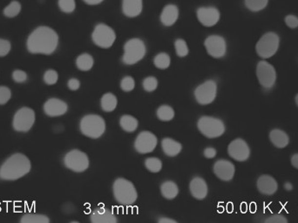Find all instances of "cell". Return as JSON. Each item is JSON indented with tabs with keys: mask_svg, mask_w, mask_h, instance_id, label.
<instances>
[{
	"mask_svg": "<svg viewBox=\"0 0 298 223\" xmlns=\"http://www.w3.org/2000/svg\"><path fill=\"white\" fill-rule=\"evenodd\" d=\"M161 146L165 154L169 157H175L178 155L182 148L180 142H176L175 140L170 138L163 139L161 142Z\"/></svg>",
	"mask_w": 298,
	"mask_h": 223,
	"instance_id": "obj_25",
	"label": "cell"
},
{
	"mask_svg": "<svg viewBox=\"0 0 298 223\" xmlns=\"http://www.w3.org/2000/svg\"><path fill=\"white\" fill-rule=\"evenodd\" d=\"M171 63V60L168 53H160L156 55L154 60V64L159 69H167L169 67Z\"/></svg>",
	"mask_w": 298,
	"mask_h": 223,
	"instance_id": "obj_33",
	"label": "cell"
},
{
	"mask_svg": "<svg viewBox=\"0 0 298 223\" xmlns=\"http://www.w3.org/2000/svg\"><path fill=\"white\" fill-rule=\"evenodd\" d=\"M44 81L48 85H55L59 80V74L55 70H47L44 74Z\"/></svg>",
	"mask_w": 298,
	"mask_h": 223,
	"instance_id": "obj_38",
	"label": "cell"
},
{
	"mask_svg": "<svg viewBox=\"0 0 298 223\" xmlns=\"http://www.w3.org/2000/svg\"><path fill=\"white\" fill-rule=\"evenodd\" d=\"M91 222L94 223H116L118 222L110 209L104 207L95 208L91 214Z\"/></svg>",
	"mask_w": 298,
	"mask_h": 223,
	"instance_id": "obj_20",
	"label": "cell"
},
{
	"mask_svg": "<svg viewBox=\"0 0 298 223\" xmlns=\"http://www.w3.org/2000/svg\"><path fill=\"white\" fill-rule=\"evenodd\" d=\"M21 12V4L18 1H13L4 8V15L7 18H14L18 16Z\"/></svg>",
	"mask_w": 298,
	"mask_h": 223,
	"instance_id": "obj_34",
	"label": "cell"
},
{
	"mask_svg": "<svg viewBox=\"0 0 298 223\" xmlns=\"http://www.w3.org/2000/svg\"><path fill=\"white\" fill-rule=\"evenodd\" d=\"M175 46H176V51L177 55L180 58L186 57L188 54V47L186 41L179 39L176 40L175 42Z\"/></svg>",
	"mask_w": 298,
	"mask_h": 223,
	"instance_id": "obj_36",
	"label": "cell"
},
{
	"mask_svg": "<svg viewBox=\"0 0 298 223\" xmlns=\"http://www.w3.org/2000/svg\"><path fill=\"white\" fill-rule=\"evenodd\" d=\"M67 104L57 98L49 99L44 105V112L50 117H58L64 115L67 112Z\"/></svg>",
	"mask_w": 298,
	"mask_h": 223,
	"instance_id": "obj_18",
	"label": "cell"
},
{
	"mask_svg": "<svg viewBox=\"0 0 298 223\" xmlns=\"http://www.w3.org/2000/svg\"><path fill=\"white\" fill-rule=\"evenodd\" d=\"M236 172L235 165L227 160H219L214 165V173L223 182H229L233 179Z\"/></svg>",
	"mask_w": 298,
	"mask_h": 223,
	"instance_id": "obj_16",
	"label": "cell"
},
{
	"mask_svg": "<svg viewBox=\"0 0 298 223\" xmlns=\"http://www.w3.org/2000/svg\"><path fill=\"white\" fill-rule=\"evenodd\" d=\"M92 39L95 45L101 48H109L115 43L116 34L110 26L105 24H99L94 28Z\"/></svg>",
	"mask_w": 298,
	"mask_h": 223,
	"instance_id": "obj_8",
	"label": "cell"
},
{
	"mask_svg": "<svg viewBox=\"0 0 298 223\" xmlns=\"http://www.w3.org/2000/svg\"><path fill=\"white\" fill-rule=\"evenodd\" d=\"M143 88L147 92H154L158 86V81L155 77H147L142 83Z\"/></svg>",
	"mask_w": 298,
	"mask_h": 223,
	"instance_id": "obj_39",
	"label": "cell"
},
{
	"mask_svg": "<svg viewBox=\"0 0 298 223\" xmlns=\"http://www.w3.org/2000/svg\"><path fill=\"white\" fill-rule=\"evenodd\" d=\"M31 170V162L25 154L11 155L0 166V179L3 181H17L27 175Z\"/></svg>",
	"mask_w": 298,
	"mask_h": 223,
	"instance_id": "obj_2",
	"label": "cell"
},
{
	"mask_svg": "<svg viewBox=\"0 0 298 223\" xmlns=\"http://www.w3.org/2000/svg\"><path fill=\"white\" fill-rule=\"evenodd\" d=\"M217 84L213 80H209L196 87L195 97L196 101L200 105H208L212 103L217 97Z\"/></svg>",
	"mask_w": 298,
	"mask_h": 223,
	"instance_id": "obj_12",
	"label": "cell"
},
{
	"mask_svg": "<svg viewBox=\"0 0 298 223\" xmlns=\"http://www.w3.org/2000/svg\"><path fill=\"white\" fill-rule=\"evenodd\" d=\"M257 187L261 194L264 195H273L278 189V182L268 175H262L258 178Z\"/></svg>",
	"mask_w": 298,
	"mask_h": 223,
	"instance_id": "obj_19",
	"label": "cell"
},
{
	"mask_svg": "<svg viewBox=\"0 0 298 223\" xmlns=\"http://www.w3.org/2000/svg\"><path fill=\"white\" fill-rule=\"evenodd\" d=\"M270 0H244L246 8L252 12L263 11L268 6Z\"/></svg>",
	"mask_w": 298,
	"mask_h": 223,
	"instance_id": "obj_30",
	"label": "cell"
},
{
	"mask_svg": "<svg viewBox=\"0 0 298 223\" xmlns=\"http://www.w3.org/2000/svg\"><path fill=\"white\" fill-rule=\"evenodd\" d=\"M228 153L235 161L246 162L250 156V148L244 140L236 139L229 144Z\"/></svg>",
	"mask_w": 298,
	"mask_h": 223,
	"instance_id": "obj_15",
	"label": "cell"
},
{
	"mask_svg": "<svg viewBox=\"0 0 298 223\" xmlns=\"http://www.w3.org/2000/svg\"><path fill=\"white\" fill-rule=\"evenodd\" d=\"M189 189L191 195L196 199L203 200L208 195V185L205 180L200 177L193 179L190 182Z\"/></svg>",
	"mask_w": 298,
	"mask_h": 223,
	"instance_id": "obj_21",
	"label": "cell"
},
{
	"mask_svg": "<svg viewBox=\"0 0 298 223\" xmlns=\"http://www.w3.org/2000/svg\"><path fill=\"white\" fill-rule=\"evenodd\" d=\"M146 52V45L141 40L132 39L124 45L123 63L128 65H135L145 57Z\"/></svg>",
	"mask_w": 298,
	"mask_h": 223,
	"instance_id": "obj_6",
	"label": "cell"
},
{
	"mask_svg": "<svg viewBox=\"0 0 298 223\" xmlns=\"http://www.w3.org/2000/svg\"><path fill=\"white\" fill-rule=\"evenodd\" d=\"M117 104H118L117 98L115 94H111V93L104 94L101 98V101H100L101 108L107 113L113 112L116 108Z\"/></svg>",
	"mask_w": 298,
	"mask_h": 223,
	"instance_id": "obj_27",
	"label": "cell"
},
{
	"mask_svg": "<svg viewBox=\"0 0 298 223\" xmlns=\"http://www.w3.org/2000/svg\"><path fill=\"white\" fill-rule=\"evenodd\" d=\"M257 77L263 88L270 89L277 81V72L273 65L263 60L259 61L257 65Z\"/></svg>",
	"mask_w": 298,
	"mask_h": 223,
	"instance_id": "obj_10",
	"label": "cell"
},
{
	"mask_svg": "<svg viewBox=\"0 0 298 223\" xmlns=\"http://www.w3.org/2000/svg\"><path fill=\"white\" fill-rule=\"evenodd\" d=\"M160 192H161V195H163V197H165L166 199H175L179 194V188L176 182L168 181L161 184Z\"/></svg>",
	"mask_w": 298,
	"mask_h": 223,
	"instance_id": "obj_26",
	"label": "cell"
},
{
	"mask_svg": "<svg viewBox=\"0 0 298 223\" xmlns=\"http://www.w3.org/2000/svg\"><path fill=\"white\" fill-rule=\"evenodd\" d=\"M86 4H91V5H95V4H100L103 0H84Z\"/></svg>",
	"mask_w": 298,
	"mask_h": 223,
	"instance_id": "obj_51",
	"label": "cell"
},
{
	"mask_svg": "<svg viewBox=\"0 0 298 223\" xmlns=\"http://www.w3.org/2000/svg\"><path fill=\"white\" fill-rule=\"evenodd\" d=\"M220 12L216 7H200L197 10V18L204 26L211 27L220 20Z\"/></svg>",
	"mask_w": 298,
	"mask_h": 223,
	"instance_id": "obj_17",
	"label": "cell"
},
{
	"mask_svg": "<svg viewBox=\"0 0 298 223\" xmlns=\"http://www.w3.org/2000/svg\"><path fill=\"white\" fill-rule=\"evenodd\" d=\"M59 7L63 12L71 13L76 7L75 0H59Z\"/></svg>",
	"mask_w": 298,
	"mask_h": 223,
	"instance_id": "obj_37",
	"label": "cell"
},
{
	"mask_svg": "<svg viewBox=\"0 0 298 223\" xmlns=\"http://www.w3.org/2000/svg\"><path fill=\"white\" fill-rule=\"evenodd\" d=\"M21 223H49L50 219L45 215L26 214L20 220Z\"/></svg>",
	"mask_w": 298,
	"mask_h": 223,
	"instance_id": "obj_32",
	"label": "cell"
},
{
	"mask_svg": "<svg viewBox=\"0 0 298 223\" xmlns=\"http://www.w3.org/2000/svg\"><path fill=\"white\" fill-rule=\"evenodd\" d=\"M179 18V9L175 4H168L160 14V21L166 26H171Z\"/></svg>",
	"mask_w": 298,
	"mask_h": 223,
	"instance_id": "obj_22",
	"label": "cell"
},
{
	"mask_svg": "<svg viewBox=\"0 0 298 223\" xmlns=\"http://www.w3.org/2000/svg\"><path fill=\"white\" fill-rule=\"evenodd\" d=\"M120 87L124 92H131L135 87V81L134 78L130 76L123 78L120 82Z\"/></svg>",
	"mask_w": 298,
	"mask_h": 223,
	"instance_id": "obj_40",
	"label": "cell"
},
{
	"mask_svg": "<svg viewBox=\"0 0 298 223\" xmlns=\"http://www.w3.org/2000/svg\"><path fill=\"white\" fill-rule=\"evenodd\" d=\"M265 223H287L288 220L281 215H274L265 220Z\"/></svg>",
	"mask_w": 298,
	"mask_h": 223,
	"instance_id": "obj_45",
	"label": "cell"
},
{
	"mask_svg": "<svg viewBox=\"0 0 298 223\" xmlns=\"http://www.w3.org/2000/svg\"><path fill=\"white\" fill-rule=\"evenodd\" d=\"M280 46V37L278 33L268 32L259 39L256 45V52L262 60L273 57Z\"/></svg>",
	"mask_w": 298,
	"mask_h": 223,
	"instance_id": "obj_4",
	"label": "cell"
},
{
	"mask_svg": "<svg viewBox=\"0 0 298 223\" xmlns=\"http://www.w3.org/2000/svg\"><path fill=\"white\" fill-rule=\"evenodd\" d=\"M145 166L147 167V170L150 171L152 173H158L161 170L162 163L159 159L151 157V158H147L146 160Z\"/></svg>",
	"mask_w": 298,
	"mask_h": 223,
	"instance_id": "obj_35",
	"label": "cell"
},
{
	"mask_svg": "<svg viewBox=\"0 0 298 223\" xmlns=\"http://www.w3.org/2000/svg\"><path fill=\"white\" fill-rule=\"evenodd\" d=\"M114 196L119 204L132 205L136 202L138 194L134 184L128 180L118 178L114 183Z\"/></svg>",
	"mask_w": 298,
	"mask_h": 223,
	"instance_id": "obj_3",
	"label": "cell"
},
{
	"mask_svg": "<svg viewBox=\"0 0 298 223\" xmlns=\"http://www.w3.org/2000/svg\"><path fill=\"white\" fill-rule=\"evenodd\" d=\"M94 58L88 53H83L79 55L76 60V65L80 71H89L94 66Z\"/></svg>",
	"mask_w": 298,
	"mask_h": 223,
	"instance_id": "obj_29",
	"label": "cell"
},
{
	"mask_svg": "<svg viewBox=\"0 0 298 223\" xmlns=\"http://www.w3.org/2000/svg\"><path fill=\"white\" fill-rule=\"evenodd\" d=\"M67 85H68V88L72 91H77L80 86V82L77 79L73 78V79H70L68 82H67Z\"/></svg>",
	"mask_w": 298,
	"mask_h": 223,
	"instance_id": "obj_46",
	"label": "cell"
},
{
	"mask_svg": "<svg viewBox=\"0 0 298 223\" xmlns=\"http://www.w3.org/2000/svg\"><path fill=\"white\" fill-rule=\"evenodd\" d=\"M284 23L290 29L298 28V17L295 14H288L284 18Z\"/></svg>",
	"mask_w": 298,
	"mask_h": 223,
	"instance_id": "obj_42",
	"label": "cell"
},
{
	"mask_svg": "<svg viewBox=\"0 0 298 223\" xmlns=\"http://www.w3.org/2000/svg\"><path fill=\"white\" fill-rule=\"evenodd\" d=\"M13 79L16 83H24L27 81V73L22 70H15L13 73Z\"/></svg>",
	"mask_w": 298,
	"mask_h": 223,
	"instance_id": "obj_44",
	"label": "cell"
},
{
	"mask_svg": "<svg viewBox=\"0 0 298 223\" xmlns=\"http://www.w3.org/2000/svg\"><path fill=\"white\" fill-rule=\"evenodd\" d=\"M35 122V113L29 107L18 110L13 117V126L17 132L26 133L33 127Z\"/></svg>",
	"mask_w": 298,
	"mask_h": 223,
	"instance_id": "obj_11",
	"label": "cell"
},
{
	"mask_svg": "<svg viewBox=\"0 0 298 223\" xmlns=\"http://www.w3.org/2000/svg\"><path fill=\"white\" fill-rule=\"evenodd\" d=\"M157 117L161 122H170L175 117V111L171 106L162 105L159 106L156 112Z\"/></svg>",
	"mask_w": 298,
	"mask_h": 223,
	"instance_id": "obj_31",
	"label": "cell"
},
{
	"mask_svg": "<svg viewBox=\"0 0 298 223\" xmlns=\"http://www.w3.org/2000/svg\"><path fill=\"white\" fill-rule=\"evenodd\" d=\"M216 155H217V150L214 147H207L204 150V156L206 158H215Z\"/></svg>",
	"mask_w": 298,
	"mask_h": 223,
	"instance_id": "obj_47",
	"label": "cell"
},
{
	"mask_svg": "<svg viewBox=\"0 0 298 223\" xmlns=\"http://www.w3.org/2000/svg\"><path fill=\"white\" fill-rule=\"evenodd\" d=\"M200 133L209 139L217 138L224 134L225 125L223 122L211 116H202L197 123Z\"/></svg>",
	"mask_w": 298,
	"mask_h": 223,
	"instance_id": "obj_7",
	"label": "cell"
},
{
	"mask_svg": "<svg viewBox=\"0 0 298 223\" xmlns=\"http://www.w3.org/2000/svg\"><path fill=\"white\" fill-rule=\"evenodd\" d=\"M12 48L11 42L6 40L0 39V57H4L6 56Z\"/></svg>",
	"mask_w": 298,
	"mask_h": 223,
	"instance_id": "obj_43",
	"label": "cell"
},
{
	"mask_svg": "<svg viewBox=\"0 0 298 223\" xmlns=\"http://www.w3.org/2000/svg\"><path fill=\"white\" fill-rule=\"evenodd\" d=\"M290 162H291V165L298 170V154H295L292 155V157L290 159Z\"/></svg>",
	"mask_w": 298,
	"mask_h": 223,
	"instance_id": "obj_48",
	"label": "cell"
},
{
	"mask_svg": "<svg viewBox=\"0 0 298 223\" xmlns=\"http://www.w3.org/2000/svg\"><path fill=\"white\" fill-rule=\"evenodd\" d=\"M12 97V92L7 86H0V105H4Z\"/></svg>",
	"mask_w": 298,
	"mask_h": 223,
	"instance_id": "obj_41",
	"label": "cell"
},
{
	"mask_svg": "<svg viewBox=\"0 0 298 223\" xmlns=\"http://www.w3.org/2000/svg\"><path fill=\"white\" fill-rule=\"evenodd\" d=\"M270 141L277 148H284L290 143L289 135L281 129L271 130L270 133Z\"/></svg>",
	"mask_w": 298,
	"mask_h": 223,
	"instance_id": "obj_24",
	"label": "cell"
},
{
	"mask_svg": "<svg viewBox=\"0 0 298 223\" xmlns=\"http://www.w3.org/2000/svg\"><path fill=\"white\" fill-rule=\"evenodd\" d=\"M205 47L211 57L220 59L226 54L227 43L223 37L219 35H211L205 41Z\"/></svg>",
	"mask_w": 298,
	"mask_h": 223,
	"instance_id": "obj_14",
	"label": "cell"
},
{
	"mask_svg": "<svg viewBox=\"0 0 298 223\" xmlns=\"http://www.w3.org/2000/svg\"><path fill=\"white\" fill-rule=\"evenodd\" d=\"M295 101H296V105H297L298 107V94L296 95V98H295Z\"/></svg>",
	"mask_w": 298,
	"mask_h": 223,
	"instance_id": "obj_52",
	"label": "cell"
},
{
	"mask_svg": "<svg viewBox=\"0 0 298 223\" xmlns=\"http://www.w3.org/2000/svg\"><path fill=\"white\" fill-rule=\"evenodd\" d=\"M122 11L129 18L139 16L142 12V0H123Z\"/></svg>",
	"mask_w": 298,
	"mask_h": 223,
	"instance_id": "obj_23",
	"label": "cell"
},
{
	"mask_svg": "<svg viewBox=\"0 0 298 223\" xmlns=\"http://www.w3.org/2000/svg\"><path fill=\"white\" fill-rule=\"evenodd\" d=\"M119 125L124 131L127 133H133L138 128V121L137 119L131 115H123L119 120Z\"/></svg>",
	"mask_w": 298,
	"mask_h": 223,
	"instance_id": "obj_28",
	"label": "cell"
},
{
	"mask_svg": "<svg viewBox=\"0 0 298 223\" xmlns=\"http://www.w3.org/2000/svg\"><path fill=\"white\" fill-rule=\"evenodd\" d=\"M59 45L57 33L48 26H40L30 34L27 39V50L33 54L50 55L54 53Z\"/></svg>",
	"mask_w": 298,
	"mask_h": 223,
	"instance_id": "obj_1",
	"label": "cell"
},
{
	"mask_svg": "<svg viewBox=\"0 0 298 223\" xmlns=\"http://www.w3.org/2000/svg\"><path fill=\"white\" fill-rule=\"evenodd\" d=\"M159 223H176V221L175 220L170 219V218H167V217H163V218H160L158 221Z\"/></svg>",
	"mask_w": 298,
	"mask_h": 223,
	"instance_id": "obj_49",
	"label": "cell"
},
{
	"mask_svg": "<svg viewBox=\"0 0 298 223\" xmlns=\"http://www.w3.org/2000/svg\"><path fill=\"white\" fill-rule=\"evenodd\" d=\"M79 127L84 135L89 138L98 139L106 131V122L99 115L88 114L82 118Z\"/></svg>",
	"mask_w": 298,
	"mask_h": 223,
	"instance_id": "obj_5",
	"label": "cell"
},
{
	"mask_svg": "<svg viewBox=\"0 0 298 223\" xmlns=\"http://www.w3.org/2000/svg\"><path fill=\"white\" fill-rule=\"evenodd\" d=\"M157 143L158 140L155 134L148 131H143L136 137L135 142V150L139 154H149L155 150Z\"/></svg>",
	"mask_w": 298,
	"mask_h": 223,
	"instance_id": "obj_13",
	"label": "cell"
},
{
	"mask_svg": "<svg viewBox=\"0 0 298 223\" xmlns=\"http://www.w3.org/2000/svg\"><path fill=\"white\" fill-rule=\"evenodd\" d=\"M64 163L65 166L70 170L76 173H81L88 168L89 159L84 152L74 149L65 154Z\"/></svg>",
	"mask_w": 298,
	"mask_h": 223,
	"instance_id": "obj_9",
	"label": "cell"
},
{
	"mask_svg": "<svg viewBox=\"0 0 298 223\" xmlns=\"http://www.w3.org/2000/svg\"><path fill=\"white\" fill-rule=\"evenodd\" d=\"M283 187H284V189L286 191H288V192L293 190V187H294L293 185H292V183H290V182H287L284 183Z\"/></svg>",
	"mask_w": 298,
	"mask_h": 223,
	"instance_id": "obj_50",
	"label": "cell"
}]
</instances>
